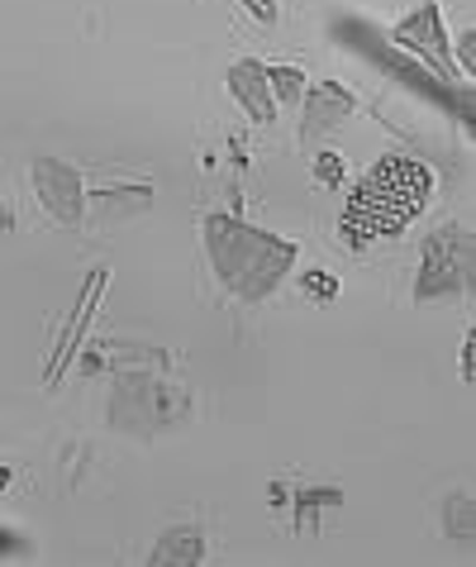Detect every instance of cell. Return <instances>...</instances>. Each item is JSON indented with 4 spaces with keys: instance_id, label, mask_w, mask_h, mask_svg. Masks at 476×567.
Here are the masks:
<instances>
[{
    "instance_id": "cell-4",
    "label": "cell",
    "mask_w": 476,
    "mask_h": 567,
    "mask_svg": "<svg viewBox=\"0 0 476 567\" xmlns=\"http://www.w3.org/2000/svg\"><path fill=\"white\" fill-rule=\"evenodd\" d=\"M244 6H248L252 14H258V20H262V24H272V20H277V10H272V0H244Z\"/></svg>"
},
{
    "instance_id": "cell-2",
    "label": "cell",
    "mask_w": 476,
    "mask_h": 567,
    "mask_svg": "<svg viewBox=\"0 0 476 567\" xmlns=\"http://www.w3.org/2000/svg\"><path fill=\"white\" fill-rule=\"evenodd\" d=\"M272 76H277V91H281V96H296V91H300V72H296V68H277Z\"/></svg>"
},
{
    "instance_id": "cell-5",
    "label": "cell",
    "mask_w": 476,
    "mask_h": 567,
    "mask_svg": "<svg viewBox=\"0 0 476 567\" xmlns=\"http://www.w3.org/2000/svg\"><path fill=\"white\" fill-rule=\"evenodd\" d=\"M343 177V163L339 157H320V182H339Z\"/></svg>"
},
{
    "instance_id": "cell-1",
    "label": "cell",
    "mask_w": 476,
    "mask_h": 567,
    "mask_svg": "<svg viewBox=\"0 0 476 567\" xmlns=\"http://www.w3.org/2000/svg\"><path fill=\"white\" fill-rule=\"evenodd\" d=\"M428 192H434V177L420 157H405V153H391L353 186L339 219V234L343 244L362 254L381 239H395L410 219H420V210L428 206Z\"/></svg>"
},
{
    "instance_id": "cell-3",
    "label": "cell",
    "mask_w": 476,
    "mask_h": 567,
    "mask_svg": "<svg viewBox=\"0 0 476 567\" xmlns=\"http://www.w3.org/2000/svg\"><path fill=\"white\" fill-rule=\"evenodd\" d=\"M306 291H310V296H333V291H339V281H333V277H320V272H310V277H306Z\"/></svg>"
}]
</instances>
